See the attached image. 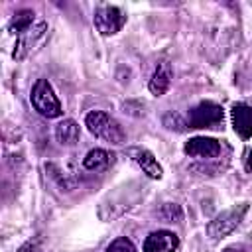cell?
<instances>
[{
	"label": "cell",
	"mask_w": 252,
	"mask_h": 252,
	"mask_svg": "<svg viewBox=\"0 0 252 252\" xmlns=\"http://www.w3.org/2000/svg\"><path fill=\"white\" fill-rule=\"evenodd\" d=\"M85 126L89 128V132L108 144H114V146H120L124 144L126 140V134L122 130V126L106 112L102 110H91L87 116H85Z\"/></svg>",
	"instance_id": "obj_1"
},
{
	"label": "cell",
	"mask_w": 252,
	"mask_h": 252,
	"mask_svg": "<svg viewBox=\"0 0 252 252\" xmlns=\"http://www.w3.org/2000/svg\"><path fill=\"white\" fill-rule=\"evenodd\" d=\"M32 104L45 118H59L63 114L61 102H59V98H57V94H55V91L47 79H37V83L33 85Z\"/></svg>",
	"instance_id": "obj_2"
},
{
	"label": "cell",
	"mask_w": 252,
	"mask_h": 252,
	"mask_svg": "<svg viewBox=\"0 0 252 252\" xmlns=\"http://www.w3.org/2000/svg\"><path fill=\"white\" fill-rule=\"evenodd\" d=\"M246 211H248V205H238V207H232V209L217 215L207 226L209 236L211 238H222V236L230 234L242 222V217L246 215Z\"/></svg>",
	"instance_id": "obj_3"
},
{
	"label": "cell",
	"mask_w": 252,
	"mask_h": 252,
	"mask_svg": "<svg viewBox=\"0 0 252 252\" xmlns=\"http://www.w3.org/2000/svg\"><path fill=\"white\" fill-rule=\"evenodd\" d=\"M126 22V16L120 8L116 6H98L94 12V28L102 33V35H112L116 33Z\"/></svg>",
	"instance_id": "obj_4"
},
{
	"label": "cell",
	"mask_w": 252,
	"mask_h": 252,
	"mask_svg": "<svg viewBox=\"0 0 252 252\" xmlns=\"http://www.w3.org/2000/svg\"><path fill=\"white\" fill-rule=\"evenodd\" d=\"M222 122V108L215 102H201L189 112V128H213L215 124Z\"/></svg>",
	"instance_id": "obj_5"
},
{
	"label": "cell",
	"mask_w": 252,
	"mask_h": 252,
	"mask_svg": "<svg viewBox=\"0 0 252 252\" xmlns=\"http://www.w3.org/2000/svg\"><path fill=\"white\" fill-rule=\"evenodd\" d=\"M185 154L191 158H199V159H211L220 154V144L215 138L195 136L185 144Z\"/></svg>",
	"instance_id": "obj_6"
},
{
	"label": "cell",
	"mask_w": 252,
	"mask_h": 252,
	"mask_svg": "<svg viewBox=\"0 0 252 252\" xmlns=\"http://www.w3.org/2000/svg\"><path fill=\"white\" fill-rule=\"evenodd\" d=\"M177 246H179V238L173 232L156 230L146 238L142 252H177Z\"/></svg>",
	"instance_id": "obj_7"
},
{
	"label": "cell",
	"mask_w": 252,
	"mask_h": 252,
	"mask_svg": "<svg viewBox=\"0 0 252 252\" xmlns=\"http://www.w3.org/2000/svg\"><path fill=\"white\" fill-rule=\"evenodd\" d=\"M128 156L132 158V161L152 179H161V165L158 163V159L154 158V154L146 148H130Z\"/></svg>",
	"instance_id": "obj_8"
},
{
	"label": "cell",
	"mask_w": 252,
	"mask_h": 252,
	"mask_svg": "<svg viewBox=\"0 0 252 252\" xmlns=\"http://www.w3.org/2000/svg\"><path fill=\"white\" fill-rule=\"evenodd\" d=\"M230 116H232L234 132L244 140L250 138L252 136V106H248L244 102H236V104H232Z\"/></svg>",
	"instance_id": "obj_9"
},
{
	"label": "cell",
	"mask_w": 252,
	"mask_h": 252,
	"mask_svg": "<svg viewBox=\"0 0 252 252\" xmlns=\"http://www.w3.org/2000/svg\"><path fill=\"white\" fill-rule=\"evenodd\" d=\"M79 136H81V130H79V124L71 118H65L61 120L57 126H55V138L61 146H73L79 142Z\"/></svg>",
	"instance_id": "obj_10"
},
{
	"label": "cell",
	"mask_w": 252,
	"mask_h": 252,
	"mask_svg": "<svg viewBox=\"0 0 252 252\" xmlns=\"http://www.w3.org/2000/svg\"><path fill=\"white\" fill-rule=\"evenodd\" d=\"M169 83H171V71H169V65H167V63H161V65L154 71V75H152L148 87H150L152 94L161 96V94L169 89Z\"/></svg>",
	"instance_id": "obj_11"
},
{
	"label": "cell",
	"mask_w": 252,
	"mask_h": 252,
	"mask_svg": "<svg viewBox=\"0 0 252 252\" xmlns=\"http://www.w3.org/2000/svg\"><path fill=\"white\" fill-rule=\"evenodd\" d=\"M112 163V156L106 152V150H100V148H94L91 150L85 158H83V167L85 169H91V171H98V169H104Z\"/></svg>",
	"instance_id": "obj_12"
},
{
	"label": "cell",
	"mask_w": 252,
	"mask_h": 252,
	"mask_svg": "<svg viewBox=\"0 0 252 252\" xmlns=\"http://www.w3.org/2000/svg\"><path fill=\"white\" fill-rule=\"evenodd\" d=\"M32 22H33V12L32 10H22L18 12L12 22H10V32L12 33H18V35H24L26 32L32 30Z\"/></svg>",
	"instance_id": "obj_13"
},
{
	"label": "cell",
	"mask_w": 252,
	"mask_h": 252,
	"mask_svg": "<svg viewBox=\"0 0 252 252\" xmlns=\"http://www.w3.org/2000/svg\"><path fill=\"white\" fill-rule=\"evenodd\" d=\"M104 252H136V246L126 236H118L104 248Z\"/></svg>",
	"instance_id": "obj_14"
},
{
	"label": "cell",
	"mask_w": 252,
	"mask_h": 252,
	"mask_svg": "<svg viewBox=\"0 0 252 252\" xmlns=\"http://www.w3.org/2000/svg\"><path fill=\"white\" fill-rule=\"evenodd\" d=\"M163 124L169 128V130H177V132H183L187 128V124L181 120V116L177 112H167L163 116Z\"/></svg>",
	"instance_id": "obj_15"
},
{
	"label": "cell",
	"mask_w": 252,
	"mask_h": 252,
	"mask_svg": "<svg viewBox=\"0 0 252 252\" xmlns=\"http://www.w3.org/2000/svg\"><path fill=\"white\" fill-rule=\"evenodd\" d=\"M161 217H163L165 220H169V222H179V220H181V209H179L177 205L167 203V205L161 209Z\"/></svg>",
	"instance_id": "obj_16"
},
{
	"label": "cell",
	"mask_w": 252,
	"mask_h": 252,
	"mask_svg": "<svg viewBox=\"0 0 252 252\" xmlns=\"http://www.w3.org/2000/svg\"><path fill=\"white\" fill-rule=\"evenodd\" d=\"M246 169L252 173V150L248 152V158H246Z\"/></svg>",
	"instance_id": "obj_17"
},
{
	"label": "cell",
	"mask_w": 252,
	"mask_h": 252,
	"mask_svg": "<svg viewBox=\"0 0 252 252\" xmlns=\"http://www.w3.org/2000/svg\"><path fill=\"white\" fill-rule=\"evenodd\" d=\"M222 252H242L240 248H226V250H222Z\"/></svg>",
	"instance_id": "obj_18"
}]
</instances>
